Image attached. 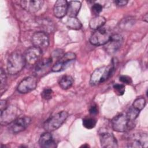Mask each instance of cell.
Wrapping results in <instances>:
<instances>
[{"mask_svg":"<svg viewBox=\"0 0 148 148\" xmlns=\"http://www.w3.org/2000/svg\"><path fill=\"white\" fill-rule=\"evenodd\" d=\"M127 147H146L148 145V136L145 133H135L128 139Z\"/></svg>","mask_w":148,"mask_h":148,"instance_id":"8","label":"cell"},{"mask_svg":"<svg viewBox=\"0 0 148 148\" xmlns=\"http://www.w3.org/2000/svg\"><path fill=\"white\" fill-rule=\"evenodd\" d=\"M82 3L80 1H72L68 2L66 14L69 17H76L81 8Z\"/></svg>","mask_w":148,"mask_h":148,"instance_id":"19","label":"cell"},{"mask_svg":"<svg viewBox=\"0 0 148 148\" xmlns=\"http://www.w3.org/2000/svg\"><path fill=\"white\" fill-rule=\"evenodd\" d=\"M73 83V79L70 75H65L61 77L58 82L59 86L61 88L66 90L70 88Z\"/></svg>","mask_w":148,"mask_h":148,"instance_id":"21","label":"cell"},{"mask_svg":"<svg viewBox=\"0 0 148 148\" xmlns=\"http://www.w3.org/2000/svg\"><path fill=\"white\" fill-rule=\"evenodd\" d=\"M31 121V119L28 116L18 117L9 124V130L13 134L20 132L27 128Z\"/></svg>","mask_w":148,"mask_h":148,"instance_id":"9","label":"cell"},{"mask_svg":"<svg viewBox=\"0 0 148 148\" xmlns=\"http://www.w3.org/2000/svg\"><path fill=\"white\" fill-rule=\"evenodd\" d=\"M119 80L124 83V84H130L132 83V79L131 78L127 75H122L119 77Z\"/></svg>","mask_w":148,"mask_h":148,"instance_id":"30","label":"cell"},{"mask_svg":"<svg viewBox=\"0 0 148 148\" xmlns=\"http://www.w3.org/2000/svg\"><path fill=\"white\" fill-rule=\"evenodd\" d=\"M24 56L18 51H14L10 54L7 61V71L9 74L14 75L20 72L25 64Z\"/></svg>","mask_w":148,"mask_h":148,"instance_id":"1","label":"cell"},{"mask_svg":"<svg viewBox=\"0 0 148 148\" xmlns=\"http://www.w3.org/2000/svg\"><path fill=\"white\" fill-rule=\"evenodd\" d=\"M112 127L117 132H126L132 130L135 125L133 121H131L126 113H120L114 117L111 120Z\"/></svg>","mask_w":148,"mask_h":148,"instance_id":"3","label":"cell"},{"mask_svg":"<svg viewBox=\"0 0 148 148\" xmlns=\"http://www.w3.org/2000/svg\"><path fill=\"white\" fill-rule=\"evenodd\" d=\"M32 45L41 49L47 47L49 45V38L47 34L42 31L35 32L31 38Z\"/></svg>","mask_w":148,"mask_h":148,"instance_id":"13","label":"cell"},{"mask_svg":"<svg viewBox=\"0 0 148 148\" xmlns=\"http://www.w3.org/2000/svg\"><path fill=\"white\" fill-rule=\"evenodd\" d=\"M6 82V76L5 72L2 68L1 69V90H2L3 88L5 87Z\"/></svg>","mask_w":148,"mask_h":148,"instance_id":"28","label":"cell"},{"mask_svg":"<svg viewBox=\"0 0 148 148\" xmlns=\"http://www.w3.org/2000/svg\"><path fill=\"white\" fill-rule=\"evenodd\" d=\"M114 3L117 6H123L127 4L128 1H125V0H118V1H115Z\"/></svg>","mask_w":148,"mask_h":148,"instance_id":"32","label":"cell"},{"mask_svg":"<svg viewBox=\"0 0 148 148\" xmlns=\"http://www.w3.org/2000/svg\"><path fill=\"white\" fill-rule=\"evenodd\" d=\"M43 3L42 0H24L20 1V6L28 12L35 13L42 8Z\"/></svg>","mask_w":148,"mask_h":148,"instance_id":"15","label":"cell"},{"mask_svg":"<svg viewBox=\"0 0 148 148\" xmlns=\"http://www.w3.org/2000/svg\"><path fill=\"white\" fill-rule=\"evenodd\" d=\"M18 109L13 105L6 106L5 109L1 111L0 121L2 125H9L18 117Z\"/></svg>","mask_w":148,"mask_h":148,"instance_id":"7","label":"cell"},{"mask_svg":"<svg viewBox=\"0 0 148 148\" xmlns=\"http://www.w3.org/2000/svg\"><path fill=\"white\" fill-rule=\"evenodd\" d=\"M123 38L121 35H112L108 42L104 45L105 49L108 53L110 54H114L117 52L121 47L123 44Z\"/></svg>","mask_w":148,"mask_h":148,"instance_id":"12","label":"cell"},{"mask_svg":"<svg viewBox=\"0 0 148 148\" xmlns=\"http://www.w3.org/2000/svg\"><path fill=\"white\" fill-rule=\"evenodd\" d=\"M37 86V79L35 76H28L23 79L17 86V91L21 94L31 92L35 89Z\"/></svg>","mask_w":148,"mask_h":148,"instance_id":"10","label":"cell"},{"mask_svg":"<svg viewBox=\"0 0 148 148\" xmlns=\"http://www.w3.org/2000/svg\"><path fill=\"white\" fill-rule=\"evenodd\" d=\"M66 27L72 29H79L82 28V24L81 22L76 17H69L66 22Z\"/></svg>","mask_w":148,"mask_h":148,"instance_id":"22","label":"cell"},{"mask_svg":"<svg viewBox=\"0 0 148 148\" xmlns=\"http://www.w3.org/2000/svg\"><path fill=\"white\" fill-rule=\"evenodd\" d=\"M139 112H140L139 110H138V109H135L132 106H131L129 108L127 112L126 113V115L131 121H134L138 116L139 114Z\"/></svg>","mask_w":148,"mask_h":148,"instance_id":"25","label":"cell"},{"mask_svg":"<svg viewBox=\"0 0 148 148\" xmlns=\"http://www.w3.org/2000/svg\"><path fill=\"white\" fill-rule=\"evenodd\" d=\"M52 59L51 58H45L40 60L36 64L35 68V73L38 76H40L45 73L47 70L50 69Z\"/></svg>","mask_w":148,"mask_h":148,"instance_id":"18","label":"cell"},{"mask_svg":"<svg viewBox=\"0 0 148 148\" xmlns=\"http://www.w3.org/2000/svg\"><path fill=\"white\" fill-rule=\"evenodd\" d=\"M39 144L41 147L54 148L57 146L56 142L50 132L46 131L42 134L39 139Z\"/></svg>","mask_w":148,"mask_h":148,"instance_id":"16","label":"cell"},{"mask_svg":"<svg viewBox=\"0 0 148 148\" xmlns=\"http://www.w3.org/2000/svg\"><path fill=\"white\" fill-rule=\"evenodd\" d=\"M42 56V49L34 46L29 47L25 51L24 58L29 65H34L40 60Z\"/></svg>","mask_w":148,"mask_h":148,"instance_id":"11","label":"cell"},{"mask_svg":"<svg viewBox=\"0 0 148 148\" xmlns=\"http://www.w3.org/2000/svg\"><path fill=\"white\" fill-rule=\"evenodd\" d=\"M82 147H88V145H86H86H83Z\"/></svg>","mask_w":148,"mask_h":148,"instance_id":"34","label":"cell"},{"mask_svg":"<svg viewBox=\"0 0 148 148\" xmlns=\"http://www.w3.org/2000/svg\"><path fill=\"white\" fill-rule=\"evenodd\" d=\"M106 22L105 17L101 16H96L91 18L89 23L90 27L92 29H98L103 26Z\"/></svg>","mask_w":148,"mask_h":148,"instance_id":"20","label":"cell"},{"mask_svg":"<svg viewBox=\"0 0 148 148\" xmlns=\"http://www.w3.org/2000/svg\"><path fill=\"white\" fill-rule=\"evenodd\" d=\"M68 117L66 111H61L50 116L43 124V128L46 131L51 132L56 130L65 122Z\"/></svg>","mask_w":148,"mask_h":148,"instance_id":"4","label":"cell"},{"mask_svg":"<svg viewBox=\"0 0 148 148\" xmlns=\"http://www.w3.org/2000/svg\"><path fill=\"white\" fill-rule=\"evenodd\" d=\"M112 35L109 28L102 27L94 31L90 38V42L94 46L105 45L110 40Z\"/></svg>","mask_w":148,"mask_h":148,"instance_id":"5","label":"cell"},{"mask_svg":"<svg viewBox=\"0 0 148 148\" xmlns=\"http://www.w3.org/2000/svg\"><path fill=\"white\" fill-rule=\"evenodd\" d=\"M101 146L105 148H115L118 147L117 141L113 134L102 132L99 134Z\"/></svg>","mask_w":148,"mask_h":148,"instance_id":"14","label":"cell"},{"mask_svg":"<svg viewBox=\"0 0 148 148\" xmlns=\"http://www.w3.org/2000/svg\"><path fill=\"white\" fill-rule=\"evenodd\" d=\"M113 89L115 93L118 95H122L125 92V86L123 84H114Z\"/></svg>","mask_w":148,"mask_h":148,"instance_id":"27","label":"cell"},{"mask_svg":"<svg viewBox=\"0 0 148 148\" xmlns=\"http://www.w3.org/2000/svg\"><path fill=\"white\" fill-rule=\"evenodd\" d=\"M97 120L92 117H86L83 120V125L87 129H92L95 127Z\"/></svg>","mask_w":148,"mask_h":148,"instance_id":"24","label":"cell"},{"mask_svg":"<svg viewBox=\"0 0 148 148\" xmlns=\"http://www.w3.org/2000/svg\"><path fill=\"white\" fill-rule=\"evenodd\" d=\"M7 106L6 105V101L5 100H1V105H0V108H1V111L3 110L4 109H5Z\"/></svg>","mask_w":148,"mask_h":148,"instance_id":"33","label":"cell"},{"mask_svg":"<svg viewBox=\"0 0 148 148\" xmlns=\"http://www.w3.org/2000/svg\"><path fill=\"white\" fill-rule=\"evenodd\" d=\"M53 95V90L50 88H45L41 92V97L45 100L50 99Z\"/></svg>","mask_w":148,"mask_h":148,"instance_id":"26","label":"cell"},{"mask_svg":"<svg viewBox=\"0 0 148 148\" xmlns=\"http://www.w3.org/2000/svg\"><path fill=\"white\" fill-rule=\"evenodd\" d=\"M146 105V100L143 97H139L136 98L132 103V106L138 110H142Z\"/></svg>","mask_w":148,"mask_h":148,"instance_id":"23","label":"cell"},{"mask_svg":"<svg viewBox=\"0 0 148 148\" xmlns=\"http://www.w3.org/2000/svg\"><path fill=\"white\" fill-rule=\"evenodd\" d=\"M89 113L90 114L94 116L98 114V109L96 105H92L89 108Z\"/></svg>","mask_w":148,"mask_h":148,"instance_id":"31","label":"cell"},{"mask_svg":"<svg viewBox=\"0 0 148 148\" xmlns=\"http://www.w3.org/2000/svg\"><path fill=\"white\" fill-rule=\"evenodd\" d=\"M76 59V54L72 52L65 53L57 62L53 65L51 71L54 72L62 71L71 65Z\"/></svg>","mask_w":148,"mask_h":148,"instance_id":"6","label":"cell"},{"mask_svg":"<svg viewBox=\"0 0 148 148\" xmlns=\"http://www.w3.org/2000/svg\"><path fill=\"white\" fill-rule=\"evenodd\" d=\"M68 8V2L65 0L57 1L53 7V13L54 16L59 18H62L66 14Z\"/></svg>","mask_w":148,"mask_h":148,"instance_id":"17","label":"cell"},{"mask_svg":"<svg viewBox=\"0 0 148 148\" xmlns=\"http://www.w3.org/2000/svg\"><path fill=\"white\" fill-rule=\"evenodd\" d=\"M102 8H103V7H102V5H101L100 3H94L92 6V9L93 12L97 14L102 12Z\"/></svg>","mask_w":148,"mask_h":148,"instance_id":"29","label":"cell"},{"mask_svg":"<svg viewBox=\"0 0 148 148\" xmlns=\"http://www.w3.org/2000/svg\"><path fill=\"white\" fill-rule=\"evenodd\" d=\"M114 69V64L109 66H103L97 68L92 73L90 83L91 86H96L102 83L109 79Z\"/></svg>","mask_w":148,"mask_h":148,"instance_id":"2","label":"cell"}]
</instances>
